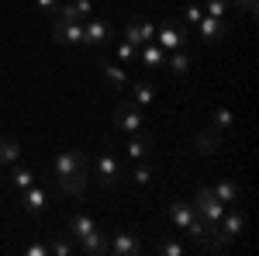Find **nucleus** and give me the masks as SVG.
Segmentation results:
<instances>
[{
    "mask_svg": "<svg viewBox=\"0 0 259 256\" xmlns=\"http://www.w3.org/2000/svg\"><path fill=\"white\" fill-rule=\"evenodd\" d=\"M56 184L62 194L80 197L87 191V159L80 149H59L56 153Z\"/></svg>",
    "mask_w": 259,
    "mask_h": 256,
    "instance_id": "nucleus-1",
    "label": "nucleus"
},
{
    "mask_svg": "<svg viewBox=\"0 0 259 256\" xmlns=\"http://www.w3.org/2000/svg\"><path fill=\"white\" fill-rule=\"evenodd\" d=\"M225 208H228V204H221L218 197H214V191H211V187H197V197H194V211H197V218L204 222V225H218V218L225 215Z\"/></svg>",
    "mask_w": 259,
    "mask_h": 256,
    "instance_id": "nucleus-2",
    "label": "nucleus"
},
{
    "mask_svg": "<svg viewBox=\"0 0 259 256\" xmlns=\"http://www.w3.org/2000/svg\"><path fill=\"white\" fill-rule=\"evenodd\" d=\"M156 45L159 49H169V52H177V49H183V42H187V31H183V24L180 21H166L159 31H156Z\"/></svg>",
    "mask_w": 259,
    "mask_h": 256,
    "instance_id": "nucleus-3",
    "label": "nucleus"
},
{
    "mask_svg": "<svg viewBox=\"0 0 259 256\" xmlns=\"http://www.w3.org/2000/svg\"><path fill=\"white\" fill-rule=\"evenodd\" d=\"M232 31V24L225 18H211V14H204V18L197 21V39H204V42H218V39H225Z\"/></svg>",
    "mask_w": 259,
    "mask_h": 256,
    "instance_id": "nucleus-4",
    "label": "nucleus"
},
{
    "mask_svg": "<svg viewBox=\"0 0 259 256\" xmlns=\"http://www.w3.org/2000/svg\"><path fill=\"white\" fill-rule=\"evenodd\" d=\"M114 125H118L121 132H139V128H142L139 107H135L132 100H121L118 107H114Z\"/></svg>",
    "mask_w": 259,
    "mask_h": 256,
    "instance_id": "nucleus-5",
    "label": "nucleus"
},
{
    "mask_svg": "<svg viewBox=\"0 0 259 256\" xmlns=\"http://www.w3.org/2000/svg\"><path fill=\"white\" fill-rule=\"evenodd\" d=\"M83 42L87 45H107L111 42V24L107 21H100V18H87L83 21Z\"/></svg>",
    "mask_w": 259,
    "mask_h": 256,
    "instance_id": "nucleus-6",
    "label": "nucleus"
},
{
    "mask_svg": "<svg viewBox=\"0 0 259 256\" xmlns=\"http://www.w3.org/2000/svg\"><path fill=\"white\" fill-rule=\"evenodd\" d=\"M169 225L180 229V232H187L194 222H197V211H194V204H187V201H177V204H169Z\"/></svg>",
    "mask_w": 259,
    "mask_h": 256,
    "instance_id": "nucleus-7",
    "label": "nucleus"
},
{
    "mask_svg": "<svg viewBox=\"0 0 259 256\" xmlns=\"http://www.w3.org/2000/svg\"><path fill=\"white\" fill-rule=\"evenodd\" d=\"M59 21H87L94 18V0H73V4H59L56 7Z\"/></svg>",
    "mask_w": 259,
    "mask_h": 256,
    "instance_id": "nucleus-8",
    "label": "nucleus"
},
{
    "mask_svg": "<svg viewBox=\"0 0 259 256\" xmlns=\"http://www.w3.org/2000/svg\"><path fill=\"white\" fill-rule=\"evenodd\" d=\"M52 35L59 45H83V21H56Z\"/></svg>",
    "mask_w": 259,
    "mask_h": 256,
    "instance_id": "nucleus-9",
    "label": "nucleus"
},
{
    "mask_svg": "<svg viewBox=\"0 0 259 256\" xmlns=\"http://www.w3.org/2000/svg\"><path fill=\"white\" fill-rule=\"evenodd\" d=\"M97 173H100L104 187H114L121 180V166H118V159H114V153H100L97 156Z\"/></svg>",
    "mask_w": 259,
    "mask_h": 256,
    "instance_id": "nucleus-10",
    "label": "nucleus"
},
{
    "mask_svg": "<svg viewBox=\"0 0 259 256\" xmlns=\"http://www.w3.org/2000/svg\"><path fill=\"white\" fill-rule=\"evenodd\" d=\"M139 249H142V242L135 239V232H114V242H111V253L114 256H132Z\"/></svg>",
    "mask_w": 259,
    "mask_h": 256,
    "instance_id": "nucleus-11",
    "label": "nucleus"
},
{
    "mask_svg": "<svg viewBox=\"0 0 259 256\" xmlns=\"http://www.w3.org/2000/svg\"><path fill=\"white\" fill-rule=\"evenodd\" d=\"M80 249L90 253V256H104V253H111V242H107V236H104L100 229H94L87 239H80Z\"/></svg>",
    "mask_w": 259,
    "mask_h": 256,
    "instance_id": "nucleus-12",
    "label": "nucleus"
},
{
    "mask_svg": "<svg viewBox=\"0 0 259 256\" xmlns=\"http://www.w3.org/2000/svg\"><path fill=\"white\" fill-rule=\"evenodd\" d=\"M221 149V135H218V128H204L197 135V153H204V156H214Z\"/></svg>",
    "mask_w": 259,
    "mask_h": 256,
    "instance_id": "nucleus-13",
    "label": "nucleus"
},
{
    "mask_svg": "<svg viewBox=\"0 0 259 256\" xmlns=\"http://www.w3.org/2000/svg\"><path fill=\"white\" fill-rule=\"evenodd\" d=\"M94 229H97V222H94L90 215H73V218H69V236L76 239V242H80V239H87Z\"/></svg>",
    "mask_w": 259,
    "mask_h": 256,
    "instance_id": "nucleus-14",
    "label": "nucleus"
},
{
    "mask_svg": "<svg viewBox=\"0 0 259 256\" xmlns=\"http://www.w3.org/2000/svg\"><path fill=\"white\" fill-rule=\"evenodd\" d=\"M211 191H214V197H218L221 204H239V184L235 180H221Z\"/></svg>",
    "mask_w": 259,
    "mask_h": 256,
    "instance_id": "nucleus-15",
    "label": "nucleus"
},
{
    "mask_svg": "<svg viewBox=\"0 0 259 256\" xmlns=\"http://www.w3.org/2000/svg\"><path fill=\"white\" fill-rule=\"evenodd\" d=\"M139 59L145 62V66H152V69H156V66L166 62V49H159L156 42H145V45H142V52H139Z\"/></svg>",
    "mask_w": 259,
    "mask_h": 256,
    "instance_id": "nucleus-16",
    "label": "nucleus"
},
{
    "mask_svg": "<svg viewBox=\"0 0 259 256\" xmlns=\"http://www.w3.org/2000/svg\"><path fill=\"white\" fill-rule=\"evenodd\" d=\"M21 201H24L28 211H41V208H45V191H41L38 184H31V187L21 191Z\"/></svg>",
    "mask_w": 259,
    "mask_h": 256,
    "instance_id": "nucleus-17",
    "label": "nucleus"
},
{
    "mask_svg": "<svg viewBox=\"0 0 259 256\" xmlns=\"http://www.w3.org/2000/svg\"><path fill=\"white\" fill-rule=\"evenodd\" d=\"M128 100H132L135 107H145V104H152V100H156V87H152V83H135V87H132V94H128Z\"/></svg>",
    "mask_w": 259,
    "mask_h": 256,
    "instance_id": "nucleus-18",
    "label": "nucleus"
},
{
    "mask_svg": "<svg viewBox=\"0 0 259 256\" xmlns=\"http://www.w3.org/2000/svg\"><path fill=\"white\" fill-rule=\"evenodd\" d=\"M100 73H104V80H107L114 90H121V87H124V69H121L118 62H100Z\"/></svg>",
    "mask_w": 259,
    "mask_h": 256,
    "instance_id": "nucleus-19",
    "label": "nucleus"
},
{
    "mask_svg": "<svg viewBox=\"0 0 259 256\" xmlns=\"http://www.w3.org/2000/svg\"><path fill=\"white\" fill-rule=\"evenodd\" d=\"M149 149H152V142L149 138H132L128 142V159H149Z\"/></svg>",
    "mask_w": 259,
    "mask_h": 256,
    "instance_id": "nucleus-20",
    "label": "nucleus"
},
{
    "mask_svg": "<svg viewBox=\"0 0 259 256\" xmlns=\"http://www.w3.org/2000/svg\"><path fill=\"white\" fill-rule=\"evenodd\" d=\"M21 156V145L14 142V138H0V159H4V166L7 163H18Z\"/></svg>",
    "mask_w": 259,
    "mask_h": 256,
    "instance_id": "nucleus-21",
    "label": "nucleus"
},
{
    "mask_svg": "<svg viewBox=\"0 0 259 256\" xmlns=\"http://www.w3.org/2000/svg\"><path fill=\"white\" fill-rule=\"evenodd\" d=\"M31 184H35V173H31L28 166H18V163H14V187H18V194L24 187H31Z\"/></svg>",
    "mask_w": 259,
    "mask_h": 256,
    "instance_id": "nucleus-22",
    "label": "nucleus"
},
{
    "mask_svg": "<svg viewBox=\"0 0 259 256\" xmlns=\"http://www.w3.org/2000/svg\"><path fill=\"white\" fill-rule=\"evenodd\" d=\"M169 69H173V73H177V77H183V73H187V69H190V56H187V52H173V56H169Z\"/></svg>",
    "mask_w": 259,
    "mask_h": 256,
    "instance_id": "nucleus-23",
    "label": "nucleus"
},
{
    "mask_svg": "<svg viewBox=\"0 0 259 256\" xmlns=\"http://www.w3.org/2000/svg\"><path fill=\"white\" fill-rule=\"evenodd\" d=\"M232 121H235V118H232L228 107H214V111H211V128H218V132H221V128H228Z\"/></svg>",
    "mask_w": 259,
    "mask_h": 256,
    "instance_id": "nucleus-24",
    "label": "nucleus"
},
{
    "mask_svg": "<svg viewBox=\"0 0 259 256\" xmlns=\"http://www.w3.org/2000/svg\"><path fill=\"white\" fill-rule=\"evenodd\" d=\"M228 7H232V0H207V4H204V14H211V18H225Z\"/></svg>",
    "mask_w": 259,
    "mask_h": 256,
    "instance_id": "nucleus-25",
    "label": "nucleus"
},
{
    "mask_svg": "<svg viewBox=\"0 0 259 256\" xmlns=\"http://www.w3.org/2000/svg\"><path fill=\"white\" fill-rule=\"evenodd\" d=\"M156 249H159L162 256H183V242H177V239H159Z\"/></svg>",
    "mask_w": 259,
    "mask_h": 256,
    "instance_id": "nucleus-26",
    "label": "nucleus"
},
{
    "mask_svg": "<svg viewBox=\"0 0 259 256\" xmlns=\"http://www.w3.org/2000/svg\"><path fill=\"white\" fill-rule=\"evenodd\" d=\"M124 39L132 42L135 49H139V45H145V42H142V31H139V18H132V21H128V31H124Z\"/></svg>",
    "mask_w": 259,
    "mask_h": 256,
    "instance_id": "nucleus-27",
    "label": "nucleus"
},
{
    "mask_svg": "<svg viewBox=\"0 0 259 256\" xmlns=\"http://www.w3.org/2000/svg\"><path fill=\"white\" fill-rule=\"evenodd\" d=\"M149 180H152V166H149V163L142 159V166H139V170H135V184H139V187H145Z\"/></svg>",
    "mask_w": 259,
    "mask_h": 256,
    "instance_id": "nucleus-28",
    "label": "nucleus"
},
{
    "mask_svg": "<svg viewBox=\"0 0 259 256\" xmlns=\"http://www.w3.org/2000/svg\"><path fill=\"white\" fill-rule=\"evenodd\" d=\"M183 18L190 21V24H197V21L204 18V7H197V4H187V7H183Z\"/></svg>",
    "mask_w": 259,
    "mask_h": 256,
    "instance_id": "nucleus-29",
    "label": "nucleus"
},
{
    "mask_svg": "<svg viewBox=\"0 0 259 256\" xmlns=\"http://www.w3.org/2000/svg\"><path fill=\"white\" fill-rule=\"evenodd\" d=\"M139 31H142V42H152V39H156V24H152V21H142L139 18Z\"/></svg>",
    "mask_w": 259,
    "mask_h": 256,
    "instance_id": "nucleus-30",
    "label": "nucleus"
},
{
    "mask_svg": "<svg viewBox=\"0 0 259 256\" xmlns=\"http://www.w3.org/2000/svg\"><path fill=\"white\" fill-rule=\"evenodd\" d=\"M118 59H124V62L135 59V45H132V42H121L118 45Z\"/></svg>",
    "mask_w": 259,
    "mask_h": 256,
    "instance_id": "nucleus-31",
    "label": "nucleus"
},
{
    "mask_svg": "<svg viewBox=\"0 0 259 256\" xmlns=\"http://www.w3.org/2000/svg\"><path fill=\"white\" fill-rule=\"evenodd\" d=\"M52 253H56V256H69V253H73V242H66V239H56V242H52Z\"/></svg>",
    "mask_w": 259,
    "mask_h": 256,
    "instance_id": "nucleus-32",
    "label": "nucleus"
},
{
    "mask_svg": "<svg viewBox=\"0 0 259 256\" xmlns=\"http://www.w3.org/2000/svg\"><path fill=\"white\" fill-rule=\"evenodd\" d=\"M232 4H235L239 11H245V14H256V4H259V0H232Z\"/></svg>",
    "mask_w": 259,
    "mask_h": 256,
    "instance_id": "nucleus-33",
    "label": "nucleus"
},
{
    "mask_svg": "<svg viewBox=\"0 0 259 256\" xmlns=\"http://www.w3.org/2000/svg\"><path fill=\"white\" fill-rule=\"evenodd\" d=\"M45 253H49L45 242H31V246H28V256H45Z\"/></svg>",
    "mask_w": 259,
    "mask_h": 256,
    "instance_id": "nucleus-34",
    "label": "nucleus"
},
{
    "mask_svg": "<svg viewBox=\"0 0 259 256\" xmlns=\"http://www.w3.org/2000/svg\"><path fill=\"white\" fill-rule=\"evenodd\" d=\"M35 4H38L45 14H56V7H59V0H35Z\"/></svg>",
    "mask_w": 259,
    "mask_h": 256,
    "instance_id": "nucleus-35",
    "label": "nucleus"
},
{
    "mask_svg": "<svg viewBox=\"0 0 259 256\" xmlns=\"http://www.w3.org/2000/svg\"><path fill=\"white\" fill-rule=\"evenodd\" d=\"M0 170H4V159H0Z\"/></svg>",
    "mask_w": 259,
    "mask_h": 256,
    "instance_id": "nucleus-36",
    "label": "nucleus"
}]
</instances>
